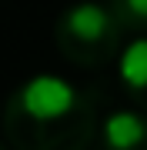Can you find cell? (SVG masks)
<instances>
[{"instance_id": "6da1fadb", "label": "cell", "mask_w": 147, "mask_h": 150, "mask_svg": "<svg viewBox=\"0 0 147 150\" xmlns=\"http://www.w3.org/2000/svg\"><path fill=\"white\" fill-rule=\"evenodd\" d=\"M97 134L90 97L64 77L40 74L7 97L4 137L13 150H87Z\"/></svg>"}, {"instance_id": "7a4b0ae2", "label": "cell", "mask_w": 147, "mask_h": 150, "mask_svg": "<svg viewBox=\"0 0 147 150\" xmlns=\"http://www.w3.org/2000/svg\"><path fill=\"white\" fill-rule=\"evenodd\" d=\"M120 20L114 17L110 4L80 0L70 4L54 23V40L64 60L77 67H100L120 50Z\"/></svg>"}, {"instance_id": "3957f363", "label": "cell", "mask_w": 147, "mask_h": 150, "mask_svg": "<svg viewBox=\"0 0 147 150\" xmlns=\"http://www.w3.org/2000/svg\"><path fill=\"white\" fill-rule=\"evenodd\" d=\"M104 150H147V113L144 110H117L100 127Z\"/></svg>"}, {"instance_id": "277c9868", "label": "cell", "mask_w": 147, "mask_h": 150, "mask_svg": "<svg viewBox=\"0 0 147 150\" xmlns=\"http://www.w3.org/2000/svg\"><path fill=\"white\" fill-rule=\"evenodd\" d=\"M120 80H124L131 100L147 113V33L137 37L131 47L124 50V60H120Z\"/></svg>"}, {"instance_id": "5b68a950", "label": "cell", "mask_w": 147, "mask_h": 150, "mask_svg": "<svg viewBox=\"0 0 147 150\" xmlns=\"http://www.w3.org/2000/svg\"><path fill=\"white\" fill-rule=\"evenodd\" d=\"M110 10L127 33H147V0H110Z\"/></svg>"}, {"instance_id": "8992f818", "label": "cell", "mask_w": 147, "mask_h": 150, "mask_svg": "<svg viewBox=\"0 0 147 150\" xmlns=\"http://www.w3.org/2000/svg\"><path fill=\"white\" fill-rule=\"evenodd\" d=\"M0 150H7V147H4V140H0Z\"/></svg>"}]
</instances>
